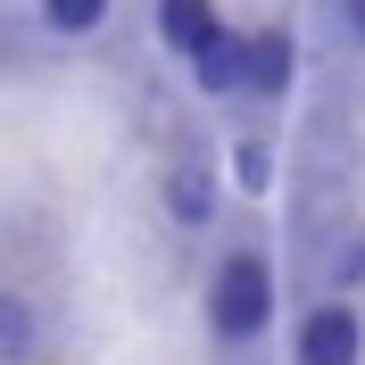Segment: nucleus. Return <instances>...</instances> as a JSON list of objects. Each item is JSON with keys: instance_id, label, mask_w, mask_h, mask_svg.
Listing matches in <instances>:
<instances>
[{"instance_id": "1", "label": "nucleus", "mask_w": 365, "mask_h": 365, "mask_svg": "<svg viewBox=\"0 0 365 365\" xmlns=\"http://www.w3.org/2000/svg\"><path fill=\"white\" fill-rule=\"evenodd\" d=\"M207 316H216V332H225V341H257V332H266V316H274V274H266V257L232 250L225 266H216Z\"/></svg>"}, {"instance_id": "2", "label": "nucleus", "mask_w": 365, "mask_h": 365, "mask_svg": "<svg viewBox=\"0 0 365 365\" xmlns=\"http://www.w3.org/2000/svg\"><path fill=\"white\" fill-rule=\"evenodd\" d=\"M357 341H365V324L349 307H316L307 332H299V365H357Z\"/></svg>"}, {"instance_id": "3", "label": "nucleus", "mask_w": 365, "mask_h": 365, "mask_svg": "<svg viewBox=\"0 0 365 365\" xmlns=\"http://www.w3.org/2000/svg\"><path fill=\"white\" fill-rule=\"evenodd\" d=\"M191 75H200L207 91H225V83H241V34L232 25H216L200 50H191Z\"/></svg>"}, {"instance_id": "4", "label": "nucleus", "mask_w": 365, "mask_h": 365, "mask_svg": "<svg viewBox=\"0 0 365 365\" xmlns=\"http://www.w3.org/2000/svg\"><path fill=\"white\" fill-rule=\"evenodd\" d=\"M241 83L282 91V83H291V42H282V34H257V42H241Z\"/></svg>"}, {"instance_id": "5", "label": "nucleus", "mask_w": 365, "mask_h": 365, "mask_svg": "<svg viewBox=\"0 0 365 365\" xmlns=\"http://www.w3.org/2000/svg\"><path fill=\"white\" fill-rule=\"evenodd\" d=\"M216 9H207V0H166V42H182V50H200L207 34H216Z\"/></svg>"}, {"instance_id": "6", "label": "nucleus", "mask_w": 365, "mask_h": 365, "mask_svg": "<svg viewBox=\"0 0 365 365\" xmlns=\"http://www.w3.org/2000/svg\"><path fill=\"white\" fill-rule=\"evenodd\" d=\"M166 191H175V216H182V225H200L207 207H216V182H207V175H200V166H182V175H175V182H166Z\"/></svg>"}, {"instance_id": "7", "label": "nucleus", "mask_w": 365, "mask_h": 365, "mask_svg": "<svg viewBox=\"0 0 365 365\" xmlns=\"http://www.w3.org/2000/svg\"><path fill=\"white\" fill-rule=\"evenodd\" d=\"M25 341H34V316H25L17 299H0V357H17Z\"/></svg>"}, {"instance_id": "8", "label": "nucleus", "mask_w": 365, "mask_h": 365, "mask_svg": "<svg viewBox=\"0 0 365 365\" xmlns=\"http://www.w3.org/2000/svg\"><path fill=\"white\" fill-rule=\"evenodd\" d=\"M50 25H58V34H83V25H100V0H58Z\"/></svg>"}, {"instance_id": "9", "label": "nucleus", "mask_w": 365, "mask_h": 365, "mask_svg": "<svg viewBox=\"0 0 365 365\" xmlns=\"http://www.w3.org/2000/svg\"><path fill=\"white\" fill-rule=\"evenodd\" d=\"M357 25H365V9H357Z\"/></svg>"}]
</instances>
